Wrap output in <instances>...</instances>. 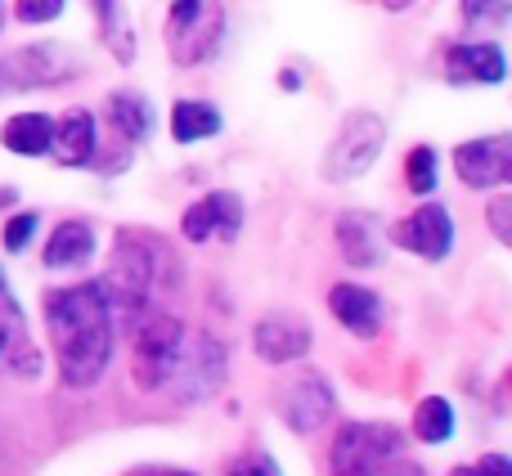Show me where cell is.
<instances>
[{"label":"cell","mask_w":512,"mask_h":476,"mask_svg":"<svg viewBox=\"0 0 512 476\" xmlns=\"http://www.w3.org/2000/svg\"><path fill=\"white\" fill-rule=\"evenodd\" d=\"M454 171L463 185L472 189H495L512 180V135H486V140H468L454 149Z\"/></svg>","instance_id":"obj_10"},{"label":"cell","mask_w":512,"mask_h":476,"mask_svg":"<svg viewBox=\"0 0 512 476\" xmlns=\"http://www.w3.org/2000/svg\"><path fill=\"white\" fill-rule=\"evenodd\" d=\"M279 86H283V90H297V86H301V77H297V72H283Z\"/></svg>","instance_id":"obj_33"},{"label":"cell","mask_w":512,"mask_h":476,"mask_svg":"<svg viewBox=\"0 0 512 476\" xmlns=\"http://www.w3.org/2000/svg\"><path fill=\"white\" fill-rule=\"evenodd\" d=\"M108 122L126 144H140L153 135V104L140 90H113L108 95Z\"/></svg>","instance_id":"obj_19"},{"label":"cell","mask_w":512,"mask_h":476,"mask_svg":"<svg viewBox=\"0 0 512 476\" xmlns=\"http://www.w3.org/2000/svg\"><path fill=\"white\" fill-rule=\"evenodd\" d=\"M405 252L423 256V261H445V256L454 252V216L445 212L441 203H423L409 221H400L396 230H391Z\"/></svg>","instance_id":"obj_11"},{"label":"cell","mask_w":512,"mask_h":476,"mask_svg":"<svg viewBox=\"0 0 512 476\" xmlns=\"http://www.w3.org/2000/svg\"><path fill=\"white\" fill-rule=\"evenodd\" d=\"M508 212H512V203L508 198H495L490 203V230H495L499 243H512V225H508Z\"/></svg>","instance_id":"obj_30"},{"label":"cell","mask_w":512,"mask_h":476,"mask_svg":"<svg viewBox=\"0 0 512 476\" xmlns=\"http://www.w3.org/2000/svg\"><path fill=\"white\" fill-rule=\"evenodd\" d=\"M36 225H41V221H36V212L14 216V221L5 225V247H9V252H23V247H27V238L36 234Z\"/></svg>","instance_id":"obj_29"},{"label":"cell","mask_w":512,"mask_h":476,"mask_svg":"<svg viewBox=\"0 0 512 476\" xmlns=\"http://www.w3.org/2000/svg\"><path fill=\"white\" fill-rule=\"evenodd\" d=\"M508 72V59L504 50H499L495 41H468V45H450V54H445V77L450 81H481V86H495V81H504Z\"/></svg>","instance_id":"obj_16"},{"label":"cell","mask_w":512,"mask_h":476,"mask_svg":"<svg viewBox=\"0 0 512 476\" xmlns=\"http://www.w3.org/2000/svg\"><path fill=\"white\" fill-rule=\"evenodd\" d=\"M230 476H283V472L270 454H243V459L230 463Z\"/></svg>","instance_id":"obj_28"},{"label":"cell","mask_w":512,"mask_h":476,"mask_svg":"<svg viewBox=\"0 0 512 476\" xmlns=\"http://www.w3.org/2000/svg\"><path fill=\"white\" fill-rule=\"evenodd\" d=\"M378 476H427V472L418 468V463H409L405 454H400V459H391V463H387V468H382Z\"/></svg>","instance_id":"obj_32"},{"label":"cell","mask_w":512,"mask_h":476,"mask_svg":"<svg viewBox=\"0 0 512 476\" xmlns=\"http://www.w3.org/2000/svg\"><path fill=\"white\" fill-rule=\"evenodd\" d=\"M405 180L414 194H432L436 189V153L432 149H414L405 162Z\"/></svg>","instance_id":"obj_25"},{"label":"cell","mask_w":512,"mask_h":476,"mask_svg":"<svg viewBox=\"0 0 512 476\" xmlns=\"http://www.w3.org/2000/svg\"><path fill=\"white\" fill-rule=\"evenodd\" d=\"M414 436L423 445H445L454 436V405L441 396H427L423 405L414 409Z\"/></svg>","instance_id":"obj_23"},{"label":"cell","mask_w":512,"mask_h":476,"mask_svg":"<svg viewBox=\"0 0 512 476\" xmlns=\"http://www.w3.org/2000/svg\"><path fill=\"white\" fill-rule=\"evenodd\" d=\"M81 72V54L63 41H41L23 45L0 63V90H41V86H63Z\"/></svg>","instance_id":"obj_6"},{"label":"cell","mask_w":512,"mask_h":476,"mask_svg":"<svg viewBox=\"0 0 512 476\" xmlns=\"http://www.w3.org/2000/svg\"><path fill=\"white\" fill-rule=\"evenodd\" d=\"M167 274H171V256H167L162 238H149V234L117 238L108 274L99 279L104 301H108V319H113V333H131V328L140 324V315H149L153 297H158Z\"/></svg>","instance_id":"obj_2"},{"label":"cell","mask_w":512,"mask_h":476,"mask_svg":"<svg viewBox=\"0 0 512 476\" xmlns=\"http://www.w3.org/2000/svg\"><path fill=\"white\" fill-rule=\"evenodd\" d=\"M450 476H477V468H454Z\"/></svg>","instance_id":"obj_35"},{"label":"cell","mask_w":512,"mask_h":476,"mask_svg":"<svg viewBox=\"0 0 512 476\" xmlns=\"http://www.w3.org/2000/svg\"><path fill=\"white\" fill-rule=\"evenodd\" d=\"M328 310H333L337 324H342L346 333H355V337H378V328H382L378 292L360 288V283H337V288L328 292Z\"/></svg>","instance_id":"obj_17"},{"label":"cell","mask_w":512,"mask_h":476,"mask_svg":"<svg viewBox=\"0 0 512 476\" xmlns=\"http://www.w3.org/2000/svg\"><path fill=\"white\" fill-rule=\"evenodd\" d=\"M221 126H225L221 113H216L212 104H203V99H180V104L171 108V135H176L180 144L212 140Z\"/></svg>","instance_id":"obj_22"},{"label":"cell","mask_w":512,"mask_h":476,"mask_svg":"<svg viewBox=\"0 0 512 476\" xmlns=\"http://www.w3.org/2000/svg\"><path fill=\"white\" fill-rule=\"evenodd\" d=\"M252 351L265 364H292L310 351V324L292 315H270L252 328Z\"/></svg>","instance_id":"obj_14"},{"label":"cell","mask_w":512,"mask_h":476,"mask_svg":"<svg viewBox=\"0 0 512 476\" xmlns=\"http://www.w3.org/2000/svg\"><path fill=\"white\" fill-rule=\"evenodd\" d=\"M463 23L472 27H504L508 0H463Z\"/></svg>","instance_id":"obj_26"},{"label":"cell","mask_w":512,"mask_h":476,"mask_svg":"<svg viewBox=\"0 0 512 476\" xmlns=\"http://www.w3.org/2000/svg\"><path fill=\"white\" fill-rule=\"evenodd\" d=\"M59 167H90L99 153V131H95V113L86 108H68L50 131V149Z\"/></svg>","instance_id":"obj_13"},{"label":"cell","mask_w":512,"mask_h":476,"mask_svg":"<svg viewBox=\"0 0 512 476\" xmlns=\"http://www.w3.org/2000/svg\"><path fill=\"white\" fill-rule=\"evenodd\" d=\"M239 230H243V198L239 194H225V189L198 198V203L189 207L185 216H180V234H185L189 243H207V238H234Z\"/></svg>","instance_id":"obj_12"},{"label":"cell","mask_w":512,"mask_h":476,"mask_svg":"<svg viewBox=\"0 0 512 476\" xmlns=\"http://www.w3.org/2000/svg\"><path fill=\"white\" fill-rule=\"evenodd\" d=\"M68 0H14V18L18 23H54L63 14Z\"/></svg>","instance_id":"obj_27"},{"label":"cell","mask_w":512,"mask_h":476,"mask_svg":"<svg viewBox=\"0 0 512 476\" xmlns=\"http://www.w3.org/2000/svg\"><path fill=\"white\" fill-rule=\"evenodd\" d=\"M180 337H185V324H180L176 315H167V310L140 315L131 369L144 391H162V382H167V373H171V360H176V351H180Z\"/></svg>","instance_id":"obj_7"},{"label":"cell","mask_w":512,"mask_h":476,"mask_svg":"<svg viewBox=\"0 0 512 476\" xmlns=\"http://www.w3.org/2000/svg\"><path fill=\"white\" fill-rule=\"evenodd\" d=\"M50 131H54V117L18 113V117H9V122H5L0 144H5L9 153H23V158H41V153L50 149Z\"/></svg>","instance_id":"obj_21"},{"label":"cell","mask_w":512,"mask_h":476,"mask_svg":"<svg viewBox=\"0 0 512 476\" xmlns=\"http://www.w3.org/2000/svg\"><path fill=\"white\" fill-rule=\"evenodd\" d=\"M382 5H387V9H409L414 0H382Z\"/></svg>","instance_id":"obj_34"},{"label":"cell","mask_w":512,"mask_h":476,"mask_svg":"<svg viewBox=\"0 0 512 476\" xmlns=\"http://www.w3.org/2000/svg\"><path fill=\"white\" fill-rule=\"evenodd\" d=\"M382 144H387V122L378 113H351L337 131V140L324 153V176L328 180H355L378 162Z\"/></svg>","instance_id":"obj_8"},{"label":"cell","mask_w":512,"mask_h":476,"mask_svg":"<svg viewBox=\"0 0 512 476\" xmlns=\"http://www.w3.org/2000/svg\"><path fill=\"white\" fill-rule=\"evenodd\" d=\"M225 41V9L216 0H176L167 14V50L176 63H207Z\"/></svg>","instance_id":"obj_5"},{"label":"cell","mask_w":512,"mask_h":476,"mask_svg":"<svg viewBox=\"0 0 512 476\" xmlns=\"http://www.w3.org/2000/svg\"><path fill=\"white\" fill-rule=\"evenodd\" d=\"M90 252H95V234H90L86 221H63L59 230L45 238L41 261L50 270H68V265H86Z\"/></svg>","instance_id":"obj_20"},{"label":"cell","mask_w":512,"mask_h":476,"mask_svg":"<svg viewBox=\"0 0 512 476\" xmlns=\"http://www.w3.org/2000/svg\"><path fill=\"white\" fill-rule=\"evenodd\" d=\"M0 27H5V5H0Z\"/></svg>","instance_id":"obj_36"},{"label":"cell","mask_w":512,"mask_h":476,"mask_svg":"<svg viewBox=\"0 0 512 476\" xmlns=\"http://www.w3.org/2000/svg\"><path fill=\"white\" fill-rule=\"evenodd\" d=\"M405 454V436L387 423H342L333 436L328 468L333 476H378L391 459Z\"/></svg>","instance_id":"obj_4"},{"label":"cell","mask_w":512,"mask_h":476,"mask_svg":"<svg viewBox=\"0 0 512 476\" xmlns=\"http://www.w3.org/2000/svg\"><path fill=\"white\" fill-rule=\"evenodd\" d=\"M41 306L63 382L72 391L95 387L104 378L108 360H113V337H117L99 279L72 283V288H50L41 297Z\"/></svg>","instance_id":"obj_1"},{"label":"cell","mask_w":512,"mask_h":476,"mask_svg":"<svg viewBox=\"0 0 512 476\" xmlns=\"http://www.w3.org/2000/svg\"><path fill=\"white\" fill-rule=\"evenodd\" d=\"M32 342H27V324L18 310L14 292H9L5 274H0V373H32Z\"/></svg>","instance_id":"obj_18"},{"label":"cell","mask_w":512,"mask_h":476,"mask_svg":"<svg viewBox=\"0 0 512 476\" xmlns=\"http://www.w3.org/2000/svg\"><path fill=\"white\" fill-rule=\"evenodd\" d=\"M337 247L355 270H373L387 256V230L373 212H346L337 216Z\"/></svg>","instance_id":"obj_15"},{"label":"cell","mask_w":512,"mask_h":476,"mask_svg":"<svg viewBox=\"0 0 512 476\" xmlns=\"http://www.w3.org/2000/svg\"><path fill=\"white\" fill-rule=\"evenodd\" d=\"M90 5H95V14H99V32H104L108 50H113L122 63H131L135 59V41H131V23H126L122 0H90Z\"/></svg>","instance_id":"obj_24"},{"label":"cell","mask_w":512,"mask_h":476,"mask_svg":"<svg viewBox=\"0 0 512 476\" xmlns=\"http://www.w3.org/2000/svg\"><path fill=\"white\" fill-rule=\"evenodd\" d=\"M225 369H230V355L212 333H185L162 391H171V400H180V405H203L221 391Z\"/></svg>","instance_id":"obj_3"},{"label":"cell","mask_w":512,"mask_h":476,"mask_svg":"<svg viewBox=\"0 0 512 476\" xmlns=\"http://www.w3.org/2000/svg\"><path fill=\"white\" fill-rule=\"evenodd\" d=\"M274 405H279V418L292 427V432L310 436V432H319V427L333 418L337 400H333V387H328L319 373H297V378H288L279 387Z\"/></svg>","instance_id":"obj_9"},{"label":"cell","mask_w":512,"mask_h":476,"mask_svg":"<svg viewBox=\"0 0 512 476\" xmlns=\"http://www.w3.org/2000/svg\"><path fill=\"white\" fill-rule=\"evenodd\" d=\"M472 468H477V476H512L508 454H486V459H477Z\"/></svg>","instance_id":"obj_31"}]
</instances>
